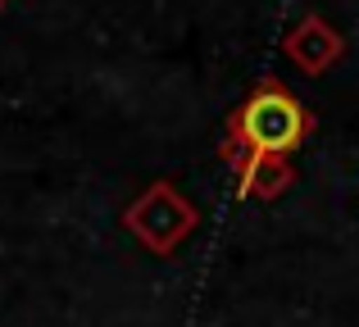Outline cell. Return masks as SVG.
Listing matches in <instances>:
<instances>
[{"label":"cell","mask_w":359,"mask_h":327,"mask_svg":"<svg viewBox=\"0 0 359 327\" xmlns=\"http://www.w3.org/2000/svg\"><path fill=\"white\" fill-rule=\"evenodd\" d=\"M123 223H128V232L150 255L168 259L196 228H201V214H196V204L187 200L173 182H155L123 209Z\"/></svg>","instance_id":"2"},{"label":"cell","mask_w":359,"mask_h":327,"mask_svg":"<svg viewBox=\"0 0 359 327\" xmlns=\"http://www.w3.org/2000/svg\"><path fill=\"white\" fill-rule=\"evenodd\" d=\"M228 127L245 141V151H264V155H291L309 141L314 118L309 109L282 87L278 78H264L250 91V100L228 118Z\"/></svg>","instance_id":"1"},{"label":"cell","mask_w":359,"mask_h":327,"mask_svg":"<svg viewBox=\"0 0 359 327\" xmlns=\"http://www.w3.org/2000/svg\"><path fill=\"white\" fill-rule=\"evenodd\" d=\"M237 173V195L241 200H278L282 191L296 186V168L287 155H264V151H245V160L232 168Z\"/></svg>","instance_id":"4"},{"label":"cell","mask_w":359,"mask_h":327,"mask_svg":"<svg viewBox=\"0 0 359 327\" xmlns=\"http://www.w3.org/2000/svg\"><path fill=\"white\" fill-rule=\"evenodd\" d=\"M5 5H9V0H0V9H5Z\"/></svg>","instance_id":"5"},{"label":"cell","mask_w":359,"mask_h":327,"mask_svg":"<svg viewBox=\"0 0 359 327\" xmlns=\"http://www.w3.org/2000/svg\"><path fill=\"white\" fill-rule=\"evenodd\" d=\"M282 50H287V60L296 64L305 78H318V73H327V69H332V64L346 55V36L337 32V27L327 23L323 14H305V18H300V23L287 32Z\"/></svg>","instance_id":"3"}]
</instances>
